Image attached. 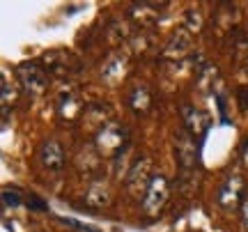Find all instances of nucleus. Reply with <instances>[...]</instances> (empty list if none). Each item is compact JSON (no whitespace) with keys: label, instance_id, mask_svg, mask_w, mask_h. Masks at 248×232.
<instances>
[{"label":"nucleus","instance_id":"obj_1","mask_svg":"<svg viewBox=\"0 0 248 232\" xmlns=\"http://www.w3.org/2000/svg\"><path fill=\"white\" fill-rule=\"evenodd\" d=\"M129 143V134L126 129L120 124H106L104 129H99L97 134V150L104 156H120L126 150Z\"/></svg>","mask_w":248,"mask_h":232},{"label":"nucleus","instance_id":"obj_2","mask_svg":"<svg viewBox=\"0 0 248 232\" xmlns=\"http://www.w3.org/2000/svg\"><path fill=\"white\" fill-rule=\"evenodd\" d=\"M244 200H246V182L241 175H230V177L225 179L218 188V198H216V202L225 209V212H232V209H237V207L244 205Z\"/></svg>","mask_w":248,"mask_h":232},{"label":"nucleus","instance_id":"obj_3","mask_svg":"<svg viewBox=\"0 0 248 232\" xmlns=\"http://www.w3.org/2000/svg\"><path fill=\"white\" fill-rule=\"evenodd\" d=\"M150 172H152V161L147 159V156L138 159L131 166L129 175L124 179V186H126V191H129L133 198H145V193H147V188H150V184H152Z\"/></svg>","mask_w":248,"mask_h":232},{"label":"nucleus","instance_id":"obj_4","mask_svg":"<svg viewBox=\"0 0 248 232\" xmlns=\"http://www.w3.org/2000/svg\"><path fill=\"white\" fill-rule=\"evenodd\" d=\"M168 196H170V182L163 177V175H154L150 188H147V193L142 198V209H145V214L156 216L161 209H163V205L168 202Z\"/></svg>","mask_w":248,"mask_h":232},{"label":"nucleus","instance_id":"obj_5","mask_svg":"<svg viewBox=\"0 0 248 232\" xmlns=\"http://www.w3.org/2000/svg\"><path fill=\"white\" fill-rule=\"evenodd\" d=\"M46 69L55 76H71V74L80 72V62L76 55L67 53V51H51L44 55Z\"/></svg>","mask_w":248,"mask_h":232},{"label":"nucleus","instance_id":"obj_6","mask_svg":"<svg viewBox=\"0 0 248 232\" xmlns=\"http://www.w3.org/2000/svg\"><path fill=\"white\" fill-rule=\"evenodd\" d=\"M16 76H18V80H21V85L26 90H30V92H35V94L44 92L46 85H48L46 72L42 67H37V64H28V62L21 64L16 69Z\"/></svg>","mask_w":248,"mask_h":232},{"label":"nucleus","instance_id":"obj_7","mask_svg":"<svg viewBox=\"0 0 248 232\" xmlns=\"http://www.w3.org/2000/svg\"><path fill=\"white\" fill-rule=\"evenodd\" d=\"M175 152L182 170L195 168V138L188 131H179L175 136Z\"/></svg>","mask_w":248,"mask_h":232},{"label":"nucleus","instance_id":"obj_8","mask_svg":"<svg viewBox=\"0 0 248 232\" xmlns=\"http://www.w3.org/2000/svg\"><path fill=\"white\" fill-rule=\"evenodd\" d=\"M39 161H42V166L48 170H53V172H58V170L64 168V150H62V145L58 143V140H44L42 143V147H39Z\"/></svg>","mask_w":248,"mask_h":232},{"label":"nucleus","instance_id":"obj_9","mask_svg":"<svg viewBox=\"0 0 248 232\" xmlns=\"http://www.w3.org/2000/svg\"><path fill=\"white\" fill-rule=\"evenodd\" d=\"M184 124H186V131L193 136H202L207 129H209V115L202 113V110H198L193 106H184Z\"/></svg>","mask_w":248,"mask_h":232},{"label":"nucleus","instance_id":"obj_10","mask_svg":"<svg viewBox=\"0 0 248 232\" xmlns=\"http://www.w3.org/2000/svg\"><path fill=\"white\" fill-rule=\"evenodd\" d=\"M85 202H88L90 207H94V209L106 207L108 202H110V191H108V184H104V182H92L90 188H88V193H85Z\"/></svg>","mask_w":248,"mask_h":232},{"label":"nucleus","instance_id":"obj_11","mask_svg":"<svg viewBox=\"0 0 248 232\" xmlns=\"http://www.w3.org/2000/svg\"><path fill=\"white\" fill-rule=\"evenodd\" d=\"M163 7H166L163 2H136L131 9V14L136 18H140V23L150 26V23H154V21L159 18V12Z\"/></svg>","mask_w":248,"mask_h":232},{"label":"nucleus","instance_id":"obj_12","mask_svg":"<svg viewBox=\"0 0 248 232\" xmlns=\"http://www.w3.org/2000/svg\"><path fill=\"white\" fill-rule=\"evenodd\" d=\"M129 106L136 110V113H147L152 106V92L147 85H138V88L131 90V94H129Z\"/></svg>","mask_w":248,"mask_h":232},{"label":"nucleus","instance_id":"obj_13","mask_svg":"<svg viewBox=\"0 0 248 232\" xmlns=\"http://www.w3.org/2000/svg\"><path fill=\"white\" fill-rule=\"evenodd\" d=\"M188 46H191V35L186 30H179L177 35L170 39L168 48H166V55H182L188 51Z\"/></svg>","mask_w":248,"mask_h":232},{"label":"nucleus","instance_id":"obj_14","mask_svg":"<svg viewBox=\"0 0 248 232\" xmlns=\"http://www.w3.org/2000/svg\"><path fill=\"white\" fill-rule=\"evenodd\" d=\"M104 78H108V80H115V78H120L124 74V58L122 55H117V53H113L110 58L106 60V64H104Z\"/></svg>","mask_w":248,"mask_h":232},{"label":"nucleus","instance_id":"obj_15","mask_svg":"<svg viewBox=\"0 0 248 232\" xmlns=\"http://www.w3.org/2000/svg\"><path fill=\"white\" fill-rule=\"evenodd\" d=\"M23 202V198L16 188H2V205L5 207H18Z\"/></svg>","mask_w":248,"mask_h":232},{"label":"nucleus","instance_id":"obj_16","mask_svg":"<svg viewBox=\"0 0 248 232\" xmlns=\"http://www.w3.org/2000/svg\"><path fill=\"white\" fill-rule=\"evenodd\" d=\"M58 221L64 225H71V228H76V230H83V232H99V228L83 223V221H76V218H58Z\"/></svg>","mask_w":248,"mask_h":232},{"label":"nucleus","instance_id":"obj_17","mask_svg":"<svg viewBox=\"0 0 248 232\" xmlns=\"http://www.w3.org/2000/svg\"><path fill=\"white\" fill-rule=\"evenodd\" d=\"M26 205H28V209H32V212H48V205H46L39 196H28Z\"/></svg>","mask_w":248,"mask_h":232},{"label":"nucleus","instance_id":"obj_18","mask_svg":"<svg viewBox=\"0 0 248 232\" xmlns=\"http://www.w3.org/2000/svg\"><path fill=\"white\" fill-rule=\"evenodd\" d=\"M241 225H244V230H248V196L241 205Z\"/></svg>","mask_w":248,"mask_h":232},{"label":"nucleus","instance_id":"obj_19","mask_svg":"<svg viewBox=\"0 0 248 232\" xmlns=\"http://www.w3.org/2000/svg\"><path fill=\"white\" fill-rule=\"evenodd\" d=\"M244 163H246V168H248V140L244 145Z\"/></svg>","mask_w":248,"mask_h":232}]
</instances>
